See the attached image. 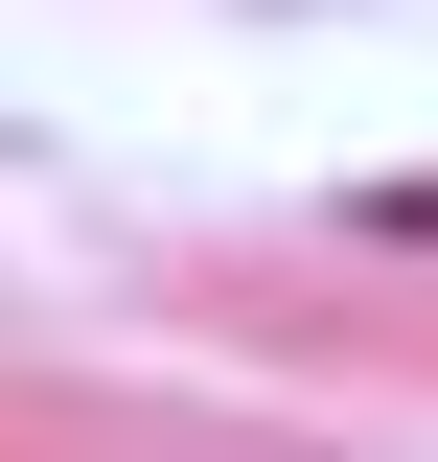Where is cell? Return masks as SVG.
<instances>
[{
	"label": "cell",
	"mask_w": 438,
	"mask_h": 462,
	"mask_svg": "<svg viewBox=\"0 0 438 462\" xmlns=\"http://www.w3.org/2000/svg\"><path fill=\"white\" fill-rule=\"evenodd\" d=\"M346 231L370 254H438V185H346Z\"/></svg>",
	"instance_id": "6da1fadb"
}]
</instances>
